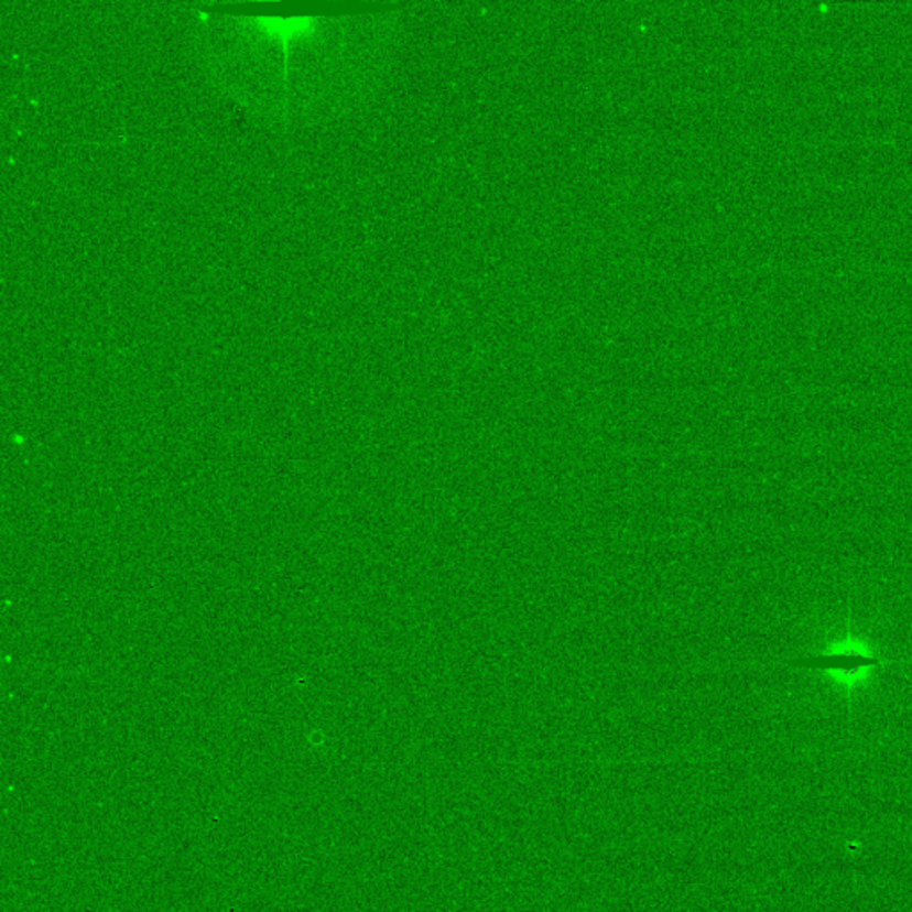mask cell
Returning a JSON list of instances; mask_svg holds the SVG:
<instances>
[{"mask_svg":"<svg viewBox=\"0 0 912 912\" xmlns=\"http://www.w3.org/2000/svg\"><path fill=\"white\" fill-rule=\"evenodd\" d=\"M790 665L799 666V669L838 672V674H857V672L865 671V669L886 665V661L873 656V654L857 651L854 648L850 651L838 649V651L822 652V654H815V656L796 658V660L790 661Z\"/></svg>","mask_w":912,"mask_h":912,"instance_id":"cell-1","label":"cell"}]
</instances>
